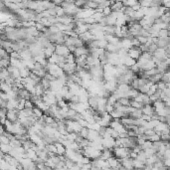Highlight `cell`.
<instances>
[{"instance_id":"obj_37","label":"cell","mask_w":170,"mask_h":170,"mask_svg":"<svg viewBox=\"0 0 170 170\" xmlns=\"http://www.w3.org/2000/svg\"><path fill=\"white\" fill-rule=\"evenodd\" d=\"M169 30H160L158 32V38H168Z\"/></svg>"},{"instance_id":"obj_28","label":"cell","mask_w":170,"mask_h":170,"mask_svg":"<svg viewBox=\"0 0 170 170\" xmlns=\"http://www.w3.org/2000/svg\"><path fill=\"white\" fill-rule=\"evenodd\" d=\"M129 106H130L131 108H134V110H141V108H143L142 104H140V103H137V102H134V101H130V104H129Z\"/></svg>"},{"instance_id":"obj_32","label":"cell","mask_w":170,"mask_h":170,"mask_svg":"<svg viewBox=\"0 0 170 170\" xmlns=\"http://www.w3.org/2000/svg\"><path fill=\"white\" fill-rule=\"evenodd\" d=\"M88 132H89V129L87 128V127H83V128L81 129V131L78 133V134L80 135L82 138L87 139V137H88Z\"/></svg>"},{"instance_id":"obj_11","label":"cell","mask_w":170,"mask_h":170,"mask_svg":"<svg viewBox=\"0 0 170 170\" xmlns=\"http://www.w3.org/2000/svg\"><path fill=\"white\" fill-rule=\"evenodd\" d=\"M120 44H121V48H122V49L127 50V51H128L129 49H131V48L133 47L131 40L126 39V38H123V39H120Z\"/></svg>"},{"instance_id":"obj_23","label":"cell","mask_w":170,"mask_h":170,"mask_svg":"<svg viewBox=\"0 0 170 170\" xmlns=\"http://www.w3.org/2000/svg\"><path fill=\"white\" fill-rule=\"evenodd\" d=\"M110 115L112 116V119H116V118L119 119V118H121V117H123V113L118 112L117 110H114V108H113L112 112L110 113Z\"/></svg>"},{"instance_id":"obj_30","label":"cell","mask_w":170,"mask_h":170,"mask_svg":"<svg viewBox=\"0 0 170 170\" xmlns=\"http://www.w3.org/2000/svg\"><path fill=\"white\" fill-rule=\"evenodd\" d=\"M75 59H76V57L74 56V54H69L67 57H65V63H67V64H74Z\"/></svg>"},{"instance_id":"obj_41","label":"cell","mask_w":170,"mask_h":170,"mask_svg":"<svg viewBox=\"0 0 170 170\" xmlns=\"http://www.w3.org/2000/svg\"><path fill=\"white\" fill-rule=\"evenodd\" d=\"M156 87H157V90H159V91H163V90H165L166 89V84L165 83H163V82H158L156 84Z\"/></svg>"},{"instance_id":"obj_34","label":"cell","mask_w":170,"mask_h":170,"mask_svg":"<svg viewBox=\"0 0 170 170\" xmlns=\"http://www.w3.org/2000/svg\"><path fill=\"white\" fill-rule=\"evenodd\" d=\"M117 102H118L119 104H120L121 106H129V104H130V101H129L128 99H126V98L119 99Z\"/></svg>"},{"instance_id":"obj_5","label":"cell","mask_w":170,"mask_h":170,"mask_svg":"<svg viewBox=\"0 0 170 170\" xmlns=\"http://www.w3.org/2000/svg\"><path fill=\"white\" fill-rule=\"evenodd\" d=\"M127 56L130 57L131 59H133L134 61H137L139 58H140L141 56V52L140 50L138 49V47H133L131 48V49H129L128 51H127Z\"/></svg>"},{"instance_id":"obj_4","label":"cell","mask_w":170,"mask_h":170,"mask_svg":"<svg viewBox=\"0 0 170 170\" xmlns=\"http://www.w3.org/2000/svg\"><path fill=\"white\" fill-rule=\"evenodd\" d=\"M120 162L121 166L125 170H132L133 169V159L129 158V157H125L122 159H118Z\"/></svg>"},{"instance_id":"obj_40","label":"cell","mask_w":170,"mask_h":170,"mask_svg":"<svg viewBox=\"0 0 170 170\" xmlns=\"http://www.w3.org/2000/svg\"><path fill=\"white\" fill-rule=\"evenodd\" d=\"M110 13H112L110 7H105V8H103V15H104L105 17H108V16H110Z\"/></svg>"},{"instance_id":"obj_26","label":"cell","mask_w":170,"mask_h":170,"mask_svg":"<svg viewBox=\"0 0 170 170\" xmlns=\"http://www.w3.org/2000/svg\"><path fill=\"white\" fill-rule=\"evenodd\" d=\"M9 145L12 147V148H17V147H20L22 146V143L20 140H18V139H12V140H10V143Z\"/></svg>"},{"instance_id":"obj_18","label":"cell","mask_w":170,"mask_h":170,"mask_svg":"<svg viewBox=\"0 0 170 170\" xmlns=\"http://www.w3.org/2000/svg\"><path fill=\"white\" fill-rule=\"evenodd\" d=\"M108 166H110V168H115V167L117 166V165L119 164V160L117 158H115L114 156H112V157H110V158L108 159Z\"/></svg>"},{"instance_id":"obj_20","label":"cell","mask_w":170,"mask_h":170,"mask_svg":"<svg viewBox=\"0 0 170 170\" xmlns=\"http://www.w3.org/2000/svg\"><path fill=\"white\" fill-rule=\"evenodd\" d=\"M123 7L122 2H114L112 6H110V10L112 12H118L120 11V9Z\"/></svg>"},{"instance_id":"obj_2","label":"cell","mask_w":170,"mask_h":170,"mask_svg":"<svg viewBox=\"0 0 170 170\" xmlns=\"http://www.w3.org/2000/svg\"><path fill=\"white\" fill-rule=\"evenodd\" d=\"M90 74L92 78H101L104 79V71H103V66H96L92 67L90 69Z\"/></svg>"},{"instance_id":"obj_10","label":"cell","mask_w":170,"mask_h":170,"mask_svg":"<svg viewBox=\"0 0 170 170\" xmlns=\"http://www.w3.org/2000/svg\"><path fill=\"white\" fill-rule=\"evenodd\" d=\"M112 156H113L112 149H104V150H102V152H101L100 159H102V160H108V159Z\"/></svg>"},{"instance_id":"obj_24","label":"cell","mask_w":170,"mask_h":170,"mask_svg":"<svg viewBox=\"0 0 170 170\" xmlns=\"http://www.w3.org/2000/svg\"><path fill=\"white\" fill-rule=\"evenodd\" d=\"M141 115H142L141 110H135L134 112H132L130 114H129V117H131V118H133V119H138L141 117Z\"/></svg>"},{"instance_id":"obj_27","label":"cell","mask_w":170,"mask_h":170,"mask_svg":"<svg viewBox=\"0 0 170 170\" xmlns=\"http://www.w3.org/2000/svg\"><path fill=\"white\" fill-rule=\"evenodd\" d=\"M106 26H115V22H116V19L114 17H112V15L106 17Z\"/></svg>"},{"instance_id":"obj_45","label":"cell","mask_w":170,"mask_h":170,"mask_svg":"<svg viewBox=\"0 0 170 170\" xmlns=\"http://www.w3.org/2000/svg\"><path fill=\"white\" fill-rule=\"evenodd\" d=\"M4 155H5V154H3V153H2L1 151H0V160H1V159H3Z\"/></svg>"},{"instance_id":"obj_16","label":"cell","mask_w":170,"mask_h":170,"mask_svg":"<svg viewBox=\"0 0 170 170\" xmlns=\"http://www.w3.org/2000/svg\"><path fill=\"white\" fill-rule=\"evenodd\" d=\"M54 145H55V147H56V149H57L56 155H58V156H62V155L65 154V151H66V148H65V147L63 146L62 143L56 142V143H54Z\"/></svg>"},{"instance_id":"obj_31","label":"cell","mask_w":170,"mask_h":170,"mask_svg":"<svg viewBox=\"0 0 170 170\" xmlns=\"http://www.w3.org/2000/svg\"><path fill=\"white\" fill-rule=\"evenodd\" d=\"M135 159L141 161V162H143L145 164V161H146L147 157H146V155L144 154V152H143V151H140V152L137 154V156H136V158H135Z\"/></svg>"},{"instance_id":"obj_3","label":"cell","mask_w":170,"mask_h":170,"mask_svg":"<svg viewBox=\"0 0 170 170\" xmlns=\"http://www.w3.org/2000/svg\"><path fill=\"white\" fill-rule=\"evenodd\" d=\"M55 54L58 56L62 57H67L70 54L68 50V47L65 45H56L55 46Z\"/></svg>"},{"instance_id":"obj_42","label":"cell","mask_w":170,"mask_h":170,"mask_svg":"<svg viewBox=\"0 0 170 170\" xmlns=\"http://www.w3.org/2000/svg\"><path fill=\"white\" fill-rule=\"evenodd\" d=\"M34 105L31 101H25V104H24V108H33Z\"/></svg>"},{"instance_id":"obj_39","label":"cell","mask_w":170,"mask_h":170,"mask_svg":"<svg viewBox=\"0 0 170 170\" xmlns=\"http://www.w3.org/2000/svg\"><path fill=\"white\" fill-rule=\"evenodd\" d=\"M157 48H158V47H157L156 44H153V43H152L151 45L148 46V53H150L151 55H152V54L154 53V52L157 50Z\"/></svg>"},{"instance_id":"obj_1","label":"cell","mask_w":170,"mask_h":170,"mask_svg":"<svg viewBox=\"0 0 170 170\" xmlns=\"http://www.w3.org/2000/svg\"><path fill=\"white\" fill-rule=\"evenodd\" d=\"M129 151H130V149L124 148V147H114L112 149V154L115 158L122 159L125 157H128Z\"/></svg>"},{"instance_id":"obj_36","label":"cell","mask_w":170,"mask_h":170,"mask_svg":"<svg viewBox=\"0 0 170 170\" xmlns=\"http://www.w3.org/2000/svg\"><path fill=\"white\" fill-rule=\"evenodd\" d=\"M87 128L92 129V130H95V131H99L101 128V125L99 124V123H92V124H88Z\"/></svg>"},{"instance_id":"obj_25","label":"cell","mask_w":170,"mask_h":170,"mask_svg":"<svg viewBox=\"0 0 170 170\" xmlns=\"http://www.w3.org/2000/svg\"><path fill=\"white\" fill-rule=\"evenodd\" d=\"M118 48H117L116 45H112V44H108L106 47V51L110 52V53H117L118 51Z\"/></svg>"},{"instance_id":"obj_19","label":"cell","mask_w":170,"mask_h":170,"mask_svg":"<svg viewBox=\"0 0 170 170\" xmlns=\"http://www.w3.org/2000/svg\"><path fill=\"white\" fill-rule=\"evenodd\" d=\"M145 164L141 161L137 160V159H133V169L135 170H143Z\"/></svg>"},{"instance_id":"obj_33","label":"cell","mask_w":170,"mask_h":170,"mask_svg":"<svg viewBox=\"0 0 170 170\" xmlns=\"http://www.w3.org/2000/svg\"><path fill=\"white\" fill-rule=\"evenodd\" d=\"M137 3H138V2L134 1V0H130V1H122V5L124 6V7H129V8L136 5Z\"/></svg>"},{"instance_id":"obj_9","label":"cell","mask_w":170,"mask_h":170,"mask_svg":"<svg viewBox=\"0 0 170 170\" xmlns=\"http://www.w3.org/2000/svg\"><path fill=\"white\" fill-rule=\"evenodd\" d=\"M89 54H90L89 49L85 47V46H83V47L76 48V50H75V53H74V56L77 58V57H81V56H84V55H89Z\"/></svg>"},{"instance_id":"obj_6","label":"cell","mask_w":170,"mask_h":170,"mask_svg":"<svg viewBox=\"0 0 170 170\" xmlns=\"http://www.w3.org/2000/svg\"><path fill=\"white\" fill-rule=\"evenodd\" d=\"M18 110H7L6 112V119L9 120L10 122L15 123L18 121Z\"/></svg>"},{"instance_id":"obj_22","label":"cell","mask_w":170,"mask_h":170,"mask_svg":"<svg viewBox=\"0 0 170 170\" xmlns=\"http://www.w3.org/2000/svg\"><path fill=\"white\" fill-rule=\"evenodd\" d=\"M12 147L9 144H0V151L3 154H9V152L11 151Z\"/></svg>"},{"instance_id":"obj_29","label":"cell","mask_w":170,"mask_h":170,"mask_svg":"<svg viewBox=\"0 0 170 170\" xmlns=\"http://www.w3.org/2000/svg\"><path fill=\"white\" fill-rule=\"evenodd\" d=\"M44 113H43V112H42L41 110H40V108H33V116H35L36 118H40V117L42 116V115H43Z\"/></svg>"},{"instance_id":"obj_12","label":"cell","mask_w":170,"mask_h":170,"mask_svg":"<svg viewBox=\"0 0 170 170\" xmlns=\"http://www.w3.org/2000/svg\"><path fill=\"white\" fill-rule=\"evenodd\" d=\"M156 45L158 48H162V49H164L165 47L169 46V37L168 38H158V39H157Z\"/></svg>"},{"instance_id":"obj_13","label":"cell","mask_w":170,"mask_h":170,"mask_svg":"<svg viewBox=\"0 0 170 170\" xmlns=\"http://www.w3.org/2000/svg\"><path fill=\"white\" fill-rule=\"evenodd\" d=\"M167 128H169L168 124H166V123H164V122H158V124L154 127V130H155V132H157V133H161L164 130H166Z\"/></svg>"},{"instance_id":"obj_8","label":"cell","mask_w":170,"mask_h":170,"mask_svg":"<svg viewBox=\"0 0 170 170\" xmlns=\"http://www.w3.org/2000/svg\"><path fill=\"white\" fill-rule=\"evenodd\" d=\"M141 112H142V114L148 115V116H152L154 114V108H153L152 105H145L143 106V108H141Z\"/></svg>"},{"instance_id":"obj_35","label":"cell","mask_w":170,"mask_h":170,"mask_svg":"<svg viewBox=\"0 0 170 170\" xmlns=\"http://www.w3.org/2000/svg\"><path fill=\"white\" fill-rule=\"evenodd\" d=\"M9 143H10V139L4 133L2 135H0V144H9Z\"/></svg>"},{"instance_id":"obj_44","label":"cell","mask_w":170,"mask_h":170,"mask_svg":"<svg viewBox=\"0 0 170 170\" xmlns=\"http://www.w3.org/2000/svg\"><path fill=\"white\" fill-rule=\"evenodd\" d=\"M139 9H140V5H139V3H137L136 5H134V6H132V7H131V10H132V11H134V12L138 11Z\"/></svg>"},{"instance_id":"obj_15","label":"cell","mask_w":170,"mask_h":170,"mask_svg":"<svg viewBox=\"0 0 170 170\" xmlns=\"http://www.w3.org/2000/svg\"><path fill=\"white\" fill-rule=\"evenodd\" d=\"M137 95H138V91L133 90V89H130V90H129L128 92L124 95V98L128 99L129 101H132V100H134V99L136 98Z\"/></svg>"},{"instance_id":"obj_7","label":"cell","mask_w":170,"mask_h":170,"mask_svg":"<svg viewBox=\"0 0 170 170\" xmlns=\"http://www.w3.org/2000/svg\"><path fill=\"white\" fill-rule=\"evenodd\" d=\"M55 46L56 45H54V44L51 43L47 48H44L43 49V54L47 60L53 55V54H55Z\"/></svg>"},{"instance_id":"obj_14","label":"cell","mask_w":170,"mask_h":170,"mask_svg":"<svg viewBox=\"0 0 170 170\" xmlns=\"http://www.w3.org/2000/svg\"><path fill=\"white\" fill-rule=\"evenodd\" d=\"M130 89L131 88L128 86V85H126V84H120V85H117L116 91H117V92L120 93V94L125 95L129 90H130Z\"/></svg>"},{"instance_id":"obj_38","label":"cell","mask_w":170,"mask_h":170,"mask_svg":"<svg viewBox=\"0 0 170 170\" xmlns=\"http://www.w3.org/2000/svg\"><path fill=\"white\" fill-rule=\"evenodd\" d=\"M140 7H145V8H149L151 5V0H143V1L138 2Z\"/></svg>"},{"instance_id":"obj_21","label":"cell","mask_w":170,"mask_h":170,"mask_svg":"<svg viewBox=\"0 0 170 170\" xmlns=\"http://www.w3.org/2000/svg\"><path fill=\"white\" fill-rule=\"evenodd\" d=\"M19 72H20V78H21V79L28 78V77L30 76V74H31V71L28 70L27 68H22V69H20Z\"/></svg>"},{"instance_id":"obj_43","label":"cell","mask_w":170,"mask_h":170,"mask_svg":"<svg viewBox=\"0 0 170 170\" xmlns=\"http://www.w3.org/2000/svg\"><path fill=\"white\" fill-rule=\"evenodd\" d=\"M78 122H79V124H80L82 127H87V126H88V123H87V121L85 120L84 118H82V119H80V120H78Z\"/></svg>"},{"instance_id":"obj_17","label":"cell","mask_w":170,"mask_h":170,"mask_svg":"<svg viewBox=\"0 0 170 170\" xmlns=\"http://www.w3.org/2000/svg\"><path fill=\"white\" fill-rule=\"evenodd\" d=\"M98 137H100L98 131H95V130H92V129H89L88 137H87V139H88L89 141H95L97 138H98Z\"/></svg>"}]
</instances>
